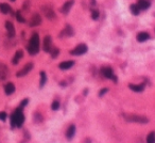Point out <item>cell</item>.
I'll list each match as a JSON object with an SVG mask.
<instances>
[{
	"mask_svg": "<svg viewBox=\"0 0 155 143\" xmlns=\"http://www.w3.org/2000/svg\"><path fill=\"white\" fill-rule=\"evenodd\" d=\"M47 82V75L45 72H41V81H39V86L43 88Z\"/></svg>",
	"mask_w": 155,
	"mask_h": 143,
	"instance_id": "cell-22",
	"label": "cell"
},
{
	"mask_svg": "<svg viewBox=\"0 0 155 143\" xmlns=\"http://www.w3.org/2000/svg\"><path fill=\"white\" fill-rule=\"evenodd\" d=\"M73 64H74L73 61H64L62 63H60L59 66L61 70H69V68H71L73 66Z\"/></svg>",
	"mask_w": 155,
	"mask_h": 143,
	"instance_id": "cell-16",
	"label": "cell"
},
{
	"mask_svg": "<svg viewBox=\"0 0 155 143\" xmlns=\"http://www.w3.org/2000/svg\"><path fill=\"white\" fill-rule=\"evenodd\" d=\"M129 88L134 92H142L144 90V84H130Z\"/></svg>",
	"mask_w": 155,
	"mask_h": 143,
	"instance_id": "cell-17",
	"label": "cell"
},
{
	"mask_svg": "<svg viewBox=\"0 0 155 143\" xmlns=\"http://www.w3.org/2000/svg\"><path fill=\"white\" fill-rule=\"evenodd\" d=\"M0 11L3 14H8L11 12V7L8 3H0Z\"/></svg>",
	"mask_w": 155,
	"mask_h": 143,
	"instance_id": "cell-20",
	"label": "cell"
},
{
	"mask_svg": "<svg viewBox=\"0 0 155 143\" xmlns=\"http://www.w3.org/2000/svg\"><path fill=\"white\" fill-rule=\"evenodd\" d=\"M8 67L5 65V64H0V79H5L8 76Z\"/></svg>",
	"mask_w": 155,
	"mask_h": 143,
	"instance_id": "cell-14",
	"label": "cell"
},
{
	"mask_svg": "<svg viewBox=\"0 0 155 143\" xmlns=\"http://www.w3.org/2000/svg\"><path fill=\"white\" fill-rule=\"evenodd\" d=\"M28 51L30 55H36L39 51V37L37 33L32 34L29 45H28Z\"/></svg>",
	"mask_w": 155,
	"mask_h": 143,
	"instance_id": "cell-2",
	"label": "cell"
},
{
	"mask_svg": "<svg viewBox=\"0 0 155 143\" xmlns=\"http://www.w3.org/2000/svg\"><path fill=\"white\" fill-rule=\"evenodd\" d=\"M101 74H102V76H103V77L107 78V79L116 80V77H115L114 73H113V70L110 67H108V66L101 68Z\"/></svg>",
	"mask_w": 155,
	"mask_h": 143,
	"instance_id": "cell-5",
	"label": "cell"
},
{
	"mask_svg": "<svg viewBox=\"0 0 155 143\" xmlns=\"http://www.w3.org/2000/svg\"><path fill=\"white\" fill-rule=\"evenodd\" d=\"M42 10H43L44 14H45V15L47 16V18L53 19L54 17H55V13H54V12L52 11L51 8H49V7H43V8H42Z\"/></svg>",
	"mask_w": 155,
	"mask_h": 143,
	"instance_id": "cell-11",
	"label": "cell"
},
{
	"mask_svg": "<svg viewBox=\"0 0 155 143\" xmlns=\"http://www.w3.org/2000/svg\"><path fill=\"white\" fill-rule=\"evenodd\" d=\"M33 68V63H28L21 68L19 72L17 73V77H23V76L28 75L31 72V70Z\"/></svg>",
	"mask_w": 155,
	"mask_h": 143,
	"instance_id": "cell-6",
	"label": "cell"
},
{
	"mask_svg": "<svg viewBox=\"0 0 155 143\" xmlns=\"http://www.w3.org/2000/svg\"><path fill=\"white\" fill-rule=\"evenodd\" d=\"M16 19H17V21H19V23H25V21H26L25 17H23V16L21 15V13L19 11L16 12Z\"/></svg>",
	"mask_w": 155,
	"mask_h": 143,
	"instance_id": "cell-25",
	"label": "cell"
},
{
	"mask_svg": "<svg viewBox=\"0 0 155 143\" xmlns=\"http://www.w3.org/2000/svg\"><path fill=\"white\" fill-rule=\"evenodd\" d=\"M50 52H51V56H52V58H56V57H57V55H59L60 50L57 49V48H54V49H52Z\"/></svg>",
	"mask_w": 155,
	"mask_h": 143,
	"instance_id": "cell-28",
	"label": "cell"
},
{
	"mask_svg": "<svg viewBox=\"0 0 155 143\" xmlns=\"http://www.w3.org/2000/svg\"><path fill=\"white\" fill-rule=\"evenodd\" d=\"M25 122V114L23 112V108H17L11 115V126L12 127H21Z\"/></svg>",
	"mask_w": 155,
	"mask_h": 143,
	"instance_id": "cell-1",
	"label": "cell"
},
{
	"mask_svg": "<svg viewBox=\"0 0 155 143\" xmlns=\"http://www.w3.org/2000/svg\"><path fill=\"white\" fill-rule=\"evenodd\" d=\"M73 3H74V0H68V1H66V2L63 5V7H62V9H61L62 13L67 14L68 12H69L70 10H71V8H72V5H73Z\"/></svg>",
	"mask_w": 155,
	"mask_h": 143,
	"instance_id": "cell-10",
	"label": "cell"
},
{
	"mask_svg": "<svg viewBox=\"0 0 155 143\" xmlns=\"http://www.w3.org/2000/svg\"><path fill=\"white\" fill-rule=\"evenodd\" d=\"M87 51V46L85 44H80V45L76 46L74 49H72L70 51V54L73 56H81V55H84L85 52Z\"/></svg>",
	"mask_w": 155,
	"mask_h": 143,
	"instance_id": "cell-4",
	"label": "cell"
},
{
	"mask_svg": "<svg viewBox=\"0 0 155 143\" xmlns=\"http://www.w3.org/2000/svg\"><path fill=\"white\" fill-rule=\"evenodd\" d=\"M23 57V50H17V51L15 52V55H14V57H13V60H12V63H13L14 65L18 64Z\"/></svg>",
	"mask_w": 155,
	"mask_h": 143,
	"instance_id": "cell-12",
	"label": "cell"
},
{
	"mask_svg": "<svg viewBox=\"0 0 155 143\" xmlns=\"http://www.w3.org/2000/svg\"><path fill=\"white\" fill-rule=\"evenodd\" d=\"M106 92H107V89H102V90H101V92H100V94H99V95H100V96L104 95V94H105Z\"/></svg>",
	"mask_w": 155,
	"mask_h": 143,
	"instance_id": "cell-31",
	"label": "cell"
},
{
	"mask_svg": "<svg viewBox=\"0 0 155 143\" xmlns=\"http://www.w3.org/2000/svg\"><path fill=\"white\" fill-rule=\"evenodd\" d=\"M5 29H7L8 35L10 37H15V28H14V25L11 21H5Z\"/></svg>",
	"mask_w": 155,
	"mask_h": 143,
	"instance_id": "cell-9",
	"label": "cell"
},
{
	"mask_svg": "<svg viewBox=\"0 0 155 143\" xmlns=\"http://www.w3.org/2000/svg\"><path fill=\"white\" fill-rule=\"evenodd\" d=\"M91 16H92V19H98L99 18V11L98 10H92Z\"/></svg>",
	"mask_w": 155,
	"mask_h": 143,
	"instance_id": "cell-27",
	"label": "cell"
},
{
	"mask_svg": "<svg viewBox=\"0 0 155 143\" xmlns=\"http://www.w3.org/2000/svg\"><path fill=\"white\" fill-rule=\"evenodd\" d=\"M62 33H63V35H66V37H71L72 34H73V30H72V28L70 27V26H66L65 29L62 31Z\"/></svg>",
	"mask_w": 155,
	"mask_h": 143,
	"instance_id": "cell-21",
	"label": "cell"
},
{
	"mask_svg": "<svg viewBox=\"0 0 155 143\" xmlns=\"http://www.w3.org/2000/svg\"><path fill=\"white\" fill-rule=\"evenodd\" d=\"M123 118L126 119L128 122L139 123V124H146V123L149 122V120L146 116L137 115V114H123Z\"/></svg>",
	"mask_w": 155,
	"mask_h": 143,
	"instance_id": "cell-3",
	"label": "cell"
},
{
	"mask_svg": "<svg viewBox=\"0 0 155 143\" xmlns=\"http://www.w3.org/2000/svg\"><path fill=\"white\" fill-rule=\"evenodd\" d=\"M147 143H155V132H152L147 137Z\"/></svg>",
	"mask_w": 155,
	"mask_h": 143,
	"instance_id": "cell-24",
	"label": "cell"
},
{
	"mask_svg": "<svg viewBox=\"0 0 155 143\" xmlns=\"http://www.w3.org/2000/svg\"><path fill=\"white\" fill-rule=\"evenodd\" d=\"M28 102H29V100H28V99H23V102H21V104H20V108H23V107H25L26 105L28 104Z\"/></svg>",
	"mask_w": 155,
	"mask_h": 143,
	"instance_id": "cell-30",
	"label": "cell"
},
{
	"mask_svg": "<svg viewBox=\"0 0 155 143\" xmlns=\"http://www.w3.org/2000/svg\"><path fill=\"white\" fill-rule=\"evenodd\" d=\"M51 108H52V110H57L60 108V102H57V100H54L51 105Z\"/></svg>",
	"mask_w": 155,
	"mask_h": 143,
	"instance_id": "cell-26",
	"label": "cell"
},
{
	"mask_svg": "<svg viewBox=\"0 0 155 143\" xmlns=\"http://www.w3.org/2000/svg\"><path fill=\"white\" fill-rule=\"evenodd\" d=\"M74 134H76V126L74 125H70L69 127H68L67 132H66V137H67V139H72L74 136Z\"/></svg>",
	"mask_w": 155,
	"mask_h": 143,
	"instance_id": "cell-15",
	"label": "cell"
},
{
	"mask_svg": "<svg viewBox=\"0 0 155 143\" xmlns=\"http://www.w3.org/2000/svg\"><path fill=\"white\" fill-rule=\"evenodd\" d=\"M150 37V35H149L147 32H139V33L137 34V37H136V39H137V41L138 42H144V41H147V40Z\"/></svg>",
	"mask_w": 155,
	"mask_h": 143,
	"instance_id": "cell-19",
	"label": "cell"
},
{
	"mask_svg": "<svg viewBox=\"0 0 155 143\" xmlns=\"http://www.w3.org/2000/svg\"><path fill=\"white\" fill-rule=\"evenodd\" d=\"M12 1H15V0H12Z\"/></svg>",
	"mask_w": 155,
	"mask_h": 143,
	"instance_id": "cell-32",
	"label": "cell"
},
{
	"mask_svg": "<svg viewBox=\"0 0 155 143\" xmlns=\"http://www.w3.org/2000/svg\"><path fill=\"white\" fill-rule=\"evenodd\" d=\"M42 24V17L39 14H33V16L30 19V26L31 27H35V26H39Z\"/></svg>",
	"mask_w": 155,
	"mask_h": 143,
	"instance_id": "cell-8",
	"label": "cell"
},
{
	"mask_svg": "<svg viewBox=\"0 0 155 143\" xmlns=\"http://www.w3.org/2000/svg\"><path fill=\"white\" fill-rule=\"evenodd\" d=\"M43 48L46 52H50L52 50V40H51V37L47 35L45 37L44 39V44H43Z\"/></svg>",
	"mask_w": 155,
	"mask_h": 143,
	"instance_id": "cell-7",
	"label": "cell"
},
{
	"mask_svg": "<svg viewBox=\"0 0 155 143\" xmlns=\"http://www.w3.org/2000/svg\"><path fill=\"white\" fill-rule=\"evenodd\" d=\"M5 94H7V95H11V94H13L14 92H15V86H14V83L9 82V83L5 84Z\"/></svg>",
	"mask_w": 155,
	"mask_h": 143,
	"instance_id": "cell-13",
	"label": "cell"
},
{
	"mask_svg": "<svg viewBox=\"0 0 155 143\" xmlns=\"http://www.w3.org/2000/svg\"><path fill=\"white\" fill-rule=\"evenodd\" d=\"M137 5L140 10H147L150 7V2H149L148 0H138Z\"/></svg>",
	"mask_w": 155,
	"mask_h": 143,
	"instance_id": "cell-18",
	"label": "cell"
},
{
	"mask_svg": "<svg viewBox=\"0 0 155 143\" xmlns=\"http://www.w3.org/2000/svg\"><path fill=\"white\" fill-rule=\"evenodd\" d=\"M7 113H5V111H1V112H0V120H1V121H5V120H7Z\"/></svg>",
	"mask_w": 155,
	"mask_h": 143,
	"instance_id": "cell-29",
	"label": "cell"
},
{
	"mask_svg": "<svg viewBox=\"0 0 155 143\" xmlns=\"http://www.w3.org/2000/svg\"><path fill=\"white\" fill-rule=\"evenodd\" d=\"M130 10H131V12H132V14H134V15H138L140 12V9L138 8L137 5H132L130 7Z\"/></svg>",
	"mask_w": 155,
	"mask_h": 143,
	"instance_id": "cell-23",
	"label": "cell"
}]
</instances>
